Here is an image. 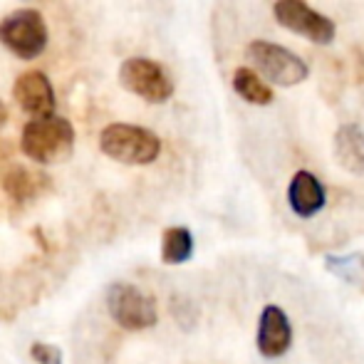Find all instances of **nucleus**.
Here are the masks:
<instances>
[{
  "label": "nucleus",
  "instance_id": "f257e3e1",
  "mask_svg": "<svg viewBox=\"0 0 364 364\" xmlns=\"http://www.w3.org/2000/svg\"><path fill=\"white\" fill-rule=\"evenodd\" d=\"M75 129L68 119L58 114L38 117L23 127L20 149L35 164H58L73 154Z\"/></svg>",
  "mask_w": 364,
  "mask_h": 364
},
{
  "label": "nucleus",
  "instance_id": "f03ea898",
  "mask_svg": "<svg viewBox=\"0 0 364 364\" xmlns=\"http://www.w3.org/2000/svg\"><path fill=\"white\" fill-rule=\"evenodd\" d=\"M100 149L109 159L127 166H146L161 154V139L151 129L136 124H109L100 134Z\"/></svg>",
  "mask_w": 364,
  "mask_h": 364
},
{
  "label": "nucleus",
  "instance_id": "7ed1b4c3",
  "mask_svg": "<svg viewBox=\"0 0 364 364\" xmlns=\"http://www.w3.org/2000/svg\"><path fill=\"white\" fill-rule=\"evenodd\" d=\"M0 43L20 60H35L48 48V25L38 10H15L0 20Z\"/></svg>",
  "mask_w": 364,
  "mask_h": 364
},
{
  "label": "nucleus",
  "instance_id": "20e7f679",
  "mask_svg": "<svg viewBox=\"0 0 364 364\" xmlns=\"http://www.w3.org/2000/svg\"><path fill=\"white\" fill-rule=\"evenodd\" d=\"M107 310H109L112 320L122 330H129V332L149 330V327H154L159 322L154 297L129 283L109 285V290H107Z\"/></svg>",
  "mask_w": 364,
  "mask_h": 364
},
{
  "label": "nucleus",
  "instance_id": "39448f33",
  "mask_svg": "<svg viewBox=\"0 0 364 364\" xmlns=\"http://www.w3.org/2000/svg\"><path fill=\"white\" fill-rule=\"evenodd\" d=\"M248 58L265 80L280 87H295V85H300V82H305L307 75H310L307 65L302 63L295 53H290L283 45L268 43V40H255V43H250Z\"/></svg>",
  "mask_w": 364,
  "mask_h": 364
},
{
  "label": "nucleus",
  "instance_id": "423d86ee",
  "mask_svg": "<svg viewBox=\"0 0 364 364\" xmlns=\"http://www.w3.org/2000/svg\"><path fill=\"white\" fill-rule=\"evenodd\" d=\"M119 82L124 85V90L151 105H164L173 95V82L168 73L159 63L146 58L124 60L119 68Z\"/></svg>",
  "mask_w": 364,
  "mask_h": 364
},
{
  "label": "nucleus",
  "instance_id": "0eeeda50",
  "mask_svg": "<svg viewBox=\"0 0 364 364\" xmlns=\"http://www.w3.org/2000/svg\"><path fill=\"white\" fill-rule=\"evenodd\" d=\"M275 20L283 25L285 30L302 35L310 43L317 45H330L337 35V28L327 15L312 10L305 0H278L273 8Z\"/></svg>",
  "mask_w": 364,
  "mask_h": 364
},
{
  "label": "nucleus",
  "instance_id": "6e6552de",
  "mask_svg": "<svg viewBox=\"0 0 364 364\" xmlns=\"http://www.w3.org/2000/svg\"><path fill=\"white\" fill-rule=\"evenodd\" d=\"M292 345V325L290 317L283 307L265 305L258 317V335H255V347L260 357L265 360H278Z\"/></svg>",
  "mask_w": 364,
  "mask_h": 364
},
{
  "label": "nucleus",
  "instance_id": "1a4fd4ad",
  "mask_svg": "<svg viewBox=\"0 0 364 364\" xmlns=\"http://www.w3.org/2000/svg\"><path fill=\"white\" fill-rule=\"evenodd\" d=\"M13 97L20 105V109L33 114V119L55 114V90L48 75L40 70H30V73L20 75L13 85Z\"/></svg>",
  "mask_w": 364,
  "mask_h": 364
},
{
  "label": "nucleus",
  "instance_id": "9d476101",
  "mask_svg": "<svg viewBox=\"0 0 364 364\" xmlns=\"http://www.w3.org/2000/svg\"><path fill=\"white\" fill-rule=\"evenodd\" d=\"M288 203L292 213L300 218H312L325 208L327 193L322 181L312 171H297L288 186Z\"/></svg>",
  "mask_w": 364,
  "mask_h": 364
},
{
  "label": "nucleus",
  "instance_id": "9b49d317",
  "mask_svg": "<svg viewBox=\"0 0 364 364\" xmlns=\"http://www.w3.org/2000/svg\"><path fill=\"white\" fill-rule=\"evenodd\" d=\"M335 161L352 176L364 173V132L357 124H342L335 132Z\"/></svg>",
  "mask_w": 364,
  "mask_h": 364
},
{
  "label": "nucleus",
  "instance_id": "f8f14e48",
  "mask_svg": "<svg viewBox=\"0 0 364 364\" xmlns=\"http://www.w3.org/2000/svg\"><path fill=\"white\" fill-rule=\"evenodd\" d=\"M50 178L43 176V173H35L30 168H23V166H15L5 173L3 178V188L15 203H25L30 198L38 196L43 188H48Z\"/></svg>",
  "mask_w": 364,
  "mask_h": 364
},
{
  "label": "nucleus",
  "instance_id": "ddd939ff",
  "mask_svg": "<svg viewBox=\"0 0 364 364\" xmlns=\"http://www.w3.org/2000/svg\"><path fill=\"white\" fill-rule=\"evenodd\" d=\"M325 270L335 275L337 280L347 283L350 288L364 292V255L347 253V255H325Z\"/></svg>",
  "mask_w": 364,
  "mask_h": 364
},
{
  "label": "nucleus",
  "instance_id": "4468645a",
  "mask_svg": "<svg viewBox=\"0 0 364 364\" xmlns=\"http://www.w3.org/2000/svg\"><path fill=\"white\" fill-rule=\"evenodd\" d=\"M193 255V235L183 225H171L161 235V260L166 265H181Z\"/></svg>",
  "mask_w": 364,
  "mask_h": 364
},
{
  "label": "nucleus",
  "instance_id": "2eb2a0df",
  "mask_svg": "<svg viewBox=\"0 0 364 364\" xmlns=\"http://www.w3.org/2000/svg\"><path fill=\"white\" fill-rule=\"evenodd\" d=\"M233 90L250 105H270L273 102V90L263 82V77L248 68H238L233 73Z\"/></svg>",
  "mask_w": 364,
  "mask_h": 364
},
{
  "label": "nucleus",
  "instance_id": "dca6fc26",
  "mask_svg": "<svg viewBox=\"0 0 364 364\" xmlns=\"http://www.w3.org/2000/svg\"><path fill=\"white\" fill-rule=\"evenodd\" d=\"M30 357L38 364H63V350L48 342H33L30 345Z\"/></svg>",
  "mask_w": 364,
  "mask_h": 364
},
{
  "label": "nucleus",
  "instance_id": "f3484780",
  "mask_svg": "<svg viewBox=\"0 0 364 364\" xmlns=\"http://www.w3.org/2000/svg\"><path fill=\"white\" fill-rule=\"evenodd\" d=\"M5 119H8V109H5V105H3V102H0V129H3Z\"/></svg>",
  "mask_w": 364,
  "mask_h": 364
}]
</instances>
